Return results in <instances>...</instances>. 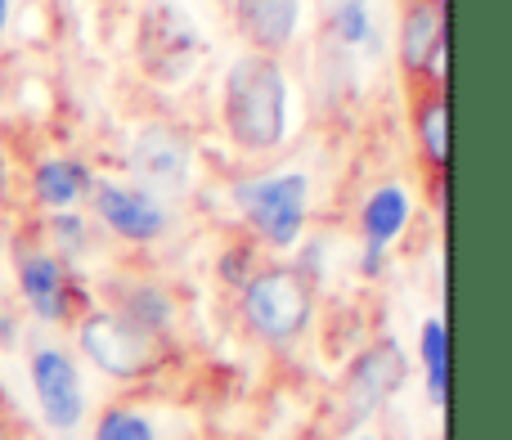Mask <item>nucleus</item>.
<instances>
[{"label": "nucleus", "instance_id": "nucleus-21", "mask_svg": "<svg viewBox=\"0 0 512 440\" xmlns=\"http://www.w3.org/2000/svg\"><path fill=\"white\" fill-rule=\"evenodd\" d=\"M256 265H261V252H256V243L248 238V243L230 247V252L221 256V265H216V270H221V283H230V288L239 292L243 283L252 279V270H256Z\"/></svg>", "mask_w": 512, "mask_h": 440}, {"label": "nucleus", "instance_id": "nucleus-2", "mask_svg": "<svg viewBox=\"0 0 512 440\" xmlns=\"http://www.w3.org/2000/svg\"><path fill=\"white\" fill-rule=\"evenodd\" d=\"M315 279L297 261H261L239 288V324L252 342L288 351L315 328Z\"/></svg>", "mask_w": 512, "mask_h": 440}, {"label": "nucleus", "instance_id": "nucleus-6", "mask_svg": "<svg viewBox=\"0 0 512 440\" xmlns=\"http://www.w3.org/2000/svg\"><path fill=\"white\" fill-rule=\"evenodd\" d=\"M14 279H18V297L27 301V310L41 324L63 328L86 315V288H81L77 270L68 261H59L36 238H23L14 247Z\"/></svg>", "mask_w": 512, "mask_h": 440}, {"label": "nucleus", "instance_id": "nucleus-18", "mask_svg": "<svg viewBox=\"0 0 512 440\" xmlns=\"http://www.w3.org/2000/svg\"><path fill=\"white\" fill-rule=\"evenodd\" d=\"M41 243L50 247L59 261H81V256L95 247V225L81 212H50L41 225Z\"/></svg>", "mask_w": 512, "mask_h": 440}, {"label": "nucleus", "instance_id": "nucleus-10", "mask_svg": "<svg viewBox=\"0 0 512 440\" xmlns=\"http://www.w3.org/2000/svg\"><path fill=\"white\" fill-rule=\"evenodd\" d=\"M27 378H32L41 418L54 432H72L86 418V387H81V369L63 346H36L27 360Z\"/></svg>", "mask_w": 512, "mask_h": 440}, {"label": "nucleus", "instance_id": "nucleus-15", "mask_svg": "<svg viewBox=\"0 0 512 440\" xmlns=\"http://www.w3.org/2000/svg\"><path fill=\"white\" fill-rule=\"evenodd\" d=\"M414 140L423 153V167L445 180V171H450V99H445V86H418Z\"/></svg>", "mask_w": 512, "mask_h": 440}, {"label": "nucleus", "instance_id": "nucleus-8", "mask_svg": "<svg viewBox=\"0 0 512 440\" xmlns=\"http://www.w3.org/2000/svg\"><path fill=\"white\" fill-rule=\"evenodd\" d=\"M126 167H131V185H140L144 194L162 198V203L189 194V185H194V149H189L185 131L162 122L135 131Z\"/></svg>", "mask_w": 512, "mask_h": 440}, {"label": "nucleus", "instance_id": "nucleus-5", "mask_svg": "<svg viewBox=\"0 0 512 440\" xmlns=\"http://www.w3.org/2000/svg\"><path fill=\"white\" fill-rule=\"evenodd\" d=\"M203 59V36L198 23L171 0H149L135 23V63L158 86H180L194 77Z\"/></svg>", "mask_w": 512, "mask_h": 440}, {"label": "nucleus", "instance_id": "nucleus-23", "mask_svg": "<svg viewBox=\"0 0 512 440\" xmlns=\"http://www.w3.org/2000/svg\"><path fill=\"white\" fill-rule=\"evenodd\" d=\"M5 409H9V405H5V396H0V414H5Z\"/></svg>", "mask_w": 512, "mask_h": 440}, {"label": "nucleus", "instance_id": "nucleus-11", "mask_svg": "<svg viewBox=\"0 0 512 440\" xmlns=\"http://www.w3.org/2000/svg\"><path fill=\"white\" fill-rule=\"evenodd\" d=\"M400 68L414 86H445V0H405Z\"/></svg>", "mask_w": 512, "mask_h": 440}, {"label": "nucleus", "instance_id": "nucleus-13", "mask_svg": "<svg viewBox=\"0 0 512 440\" xmlns=\"http://www.w3.org/2000/svg\"><path fill=\"white\" fill-rule=\"evenodd\" d=\"M234 32L252 54L279 59L301 32V0H234Z\"/></svg>", "mask_w": 512, "mask_h": 440}, {"label": "nucleus", "instance_id": "nucleus-22", "mask_svg": "<svg viewBox=\"0 0 512 440\" xmlns=\"http://www.w3.org/2000/svg\"><path fill=\"white\" fill-rule=\"evenodd\" d=\"M9 27V0H0V32Z\"/></svg>", "mask_w": 512, "mask_h": 440}, {"label": "nucleus", "instance_id": "nucleus-20", "mask_svg": "<svg viewBox=\"0 0 512 440\" xmlns=\"http://www.w3.org/2000/svg\"><path fill=\"white\" fill-rule=\"evenodd\" d=\"M369 0H337L333 9V36L342 45H364L369 41Z\"/></svg>", "mask_w": 512, "mask_h": 440}, {"label": "nucleus", "instance_id": "nucleus-17", "mask_svg": "<svg viewBox=\"0 0 512 440\" xmlns=\"http://www.w3.org/2000/svg\"><path fill=\"white\" fill-rule=\"evenodd\" d=\"M418 360L427 373V400L445 405V396H450V328L441 315L423 319V328H418Z\"/></svg>", "mask_w": 512, "mask_h": 440}, {"label": "nucleus", "instance_id": "nucleus-1", "mask_svg": "<svg viewBox=\"0 0 512 440\" xmlns=\"http://www.w3.org/2000/svg\"><path fill=\"white\" fill-rule=\"evenodd\" d=\"M221 131L243 158H270L288 140V72L274 54H239L221 81Z\"/></svg>", "mask_w": 512, "mask_h": 440}, {"label": "nucleus", "instance_id": "nucleus-16", "mask_svg": "<svg viewBox=\"0 0 512 440\" xmlns=\"http://www.w3.org/2000/svg\"><path fill=\"white\" fill-rule=\"evenodd\" d=\"M409 216H414V198L400 185H378L360 207V238L373 252H391L400 234H405Z\"/></svg>", "mask_w": 512, "mask_h": 440}, {"label": "nucleus", "instance_id": "nucleus-4", "mask_svg": "<svg viewBox=\"0 0 512 440\" xmlns=\"http://www.w3.org/2000/svg\"><path fill=\"white\" fill-rule=\"evenodd\" d=\"M72 328H77L81 355L113 382H153L171 364V342L126 324L104 306H86V315Z\"/></svg>", "mask_w": 512, "mask_h": 440}, {"label": "nucleus", "instance_id": "nucleus-19", "mask_svg": "<svg viewBox=\"0 0 512 440\" xmlns=\"http://www.w3.org/2000/svg\"><path fill=\"white\" fill-rule=\"evenodd\" d=\"M90 440H158V432H153L149 414L135 405H108L104 414L95 418V432H90Z\"/></svg>", "mask_w": 512, "mask_h": 440}, {"label": "nucleus", "instance_id": "nucleus-14", "mask_svg": "<svg viewBox=\"0 0 512 440\" xmlns=\"http://www.w3.org/2000/svg\"><path fill=\"white\" fill-rule=\"evenodd\" d=\"M95 171L81 158H45L32 167V203L50 212H77L81 203H90V189H95Z\"/></svg>", "mask_w": 512, "mask_h": 440}, {"label": "nucleus", "instance_id": "nucleus-24", "mask_svg": "<svg viewBox=\"0 0 512 440\" xmlns=\"http://www.w3.org/2000/svg\"><path fill=\"white\" fill-rule=\"evenodd\" d=\"M360 440H378V436H360Z\"/></svg>", "mask_w": 512, "mask_h": 440}, {"label": "nucleus", "instance_id": "nucleus-3", "mask_svg": "<svg viewBox=\"0 0 512 440\" xmlns=\"http://www.w3.org/2000/svg\"><path fill=\"white\" fill-rule=\"evenodd\" d=\"M234 207L256 247L292 252L310 220V180L306 171H256L234 185Z\"/></svg>", "mask_w": 512, "mask_h": 440}, {"label": "nucleus", "instance_id": "nucleus-7", "mask_svg": "<svg viewBox=\"0 0 512 440\" xmlns=\"http://www.w3.org/2000/svg\"><path fill=\"white\" fill-rule=\"evenodd\" d=\"M405 378H409V360H405V351H400L396 337H378V342H369L342 373V414H346V423L360 427V423H369L373 414H382V409L400 396Z\"/></svg>", "mask_w": 512, "mask_h": 440}, {"label": "nucleus", "instance_id": "nucleus-12", "mask_svg": "<svg viewBox=\"0 0 512 440\" xmlns=\"http://www.w3.org/2000/svg\"><path fill=\"white\" fill-rule=\"evenodd\" d=\"M99 297H104V310L162 337V342H171V333L180 324V301L171 297L167 283L149 279V274H113V279L99 283Z\"/></svg>", "mask_w": 512, "mask_h": 440}, {"label": "nucleus", "instance_id": "nucleus-9", "mask_svg": "<svg viewBox=\"0 0 512 440\" xmlns=\"http://www.w3.org/2000/svg\"><path fill=\"white\" fill-rule=\"evenodd\" d=\"M90 212H95V225L104 234L122 238L131 247H153L171 234V207L162 198L144 194L131 180H95Z\"/></svg>", "mask_w": 512, "mask_h": 440}]
</instances>
